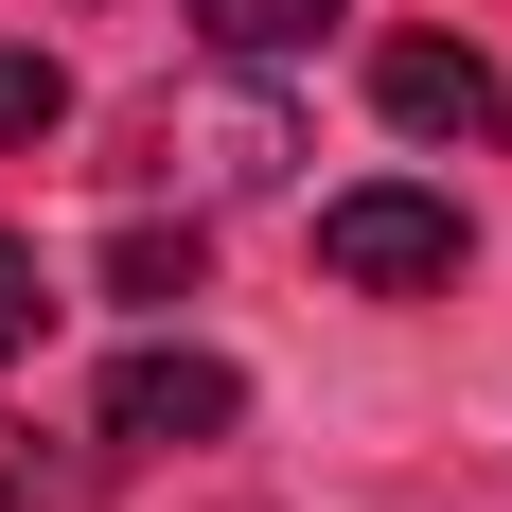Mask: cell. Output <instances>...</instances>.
<instances>
[{
	"instance_id": "6da1fadb",
	"label": "cell",
	"mask_w": 512,
	"mask_h": 512,
	"mask_svg": "<svg viewBox=\"0 0 512 512\" xmlns=\"http://www.w3.org/2000/svg\"><path fill=\"white\" fill-rule=\"evenodd\" d=\"M460 195H424V177H354V195H318V265L354 283V301H424V283H460Z\"/></svg>"
},
{
	"instance_id": "7a4b0ae2",
	"label": "cell",
	"mask_w": 512,
	"mask_h": 512,
	"mask_svg": "<svg viewBox=\"0 0 512 512\" xmlns=\"http://www.w3.org/2000/svg\"><path fill=\"white\" fill-rule=\"evenodd\" d=\"M106 442H124V460H159V442H230V424H248V371L230 354H195V336H142V354L106 371Z\"/></svg>"
},
{
	"instance_id": "3957f363",
	"label": "cell",
	"mask_w": 512,
	"mask_h": 512,
	"mask_svg": "<svg viewBox=\"0 0 512 512\" xmlns=\"http://www.w3.org/2000/svg\"><path fill=\"white\" fill-rule=\"evenodd\" d=\"M371 106H389L407 142H512V71L477 36H389L371 53Z\"/></svg>"
},
{
	"instance_id": "277c9868",
	"label": "cell",
	"mask_w": 512,
	"mask_h": 512,
	"mask_svg": "<svg viewBox=\"0 0 512 512\" xmlns=\"http://www.w3.org/2000/svg\"><path fill=\"white\" fill-rule=\"evenodd\" d=\"M0 512H89V460L36 442V424H0Z\"/></svg>"
},
{
	"instance_id": "5b68a950",
	"label": "cell",
	"mask_w": 512,
	"mask_h": 512,
	"mask_svg": "<svg viewBox=\"0 0 512 512\" xmlns=\"http://www.w3.org/2000/svg\"><path fill=\"white\" fill-rule=\"evenodd\" d=\"M106 283H124V301H195V230H106Z\"/></svg>"
},
{
	"instance_id": "8992f818",
	"label": "cell",
	"mask_w": 512,
	"mask_h": 512,
	"mask_svg": "<svg viewBox=\"0 0 512 512\" xmlns=\"http://www.w3.org/2000/svg\"><path fill=\"white\" fill-rule=\"evenodd\" d=\"M318 18H336V0H195V36H212V53H301Z\"/></svg>"
},
{
	"instance_id": "52a82bcc",
	"label": "cell",
	"mask_w": 512,
	"mask_h": 512,
	"mask_svg": "<svg viewBox=\"0 0 512 512\" xmlns=\"http://www.w3.org/2000/svg\"><path fill=\"white\" fill-rule=\"evenodd\" d=\"M53 124H71V71L53 53H0V142H53Z\"/></svg>"
},
{
	"instance_id": "ba28073f",
	"label": "cell",
	"mask_w": 512,
	"mask_h": 512,
	"mask_svg": "<svg viewBox=\"0 0 512 512\" xmlns=\"http://www.w3.org/2000/svg\"><path fill=\"white\" fill-rule=\"evenodd\" d=\"M36 318H53V283H36V248L0 230V354H36Z\"/></svg>"
}]
</instances>
